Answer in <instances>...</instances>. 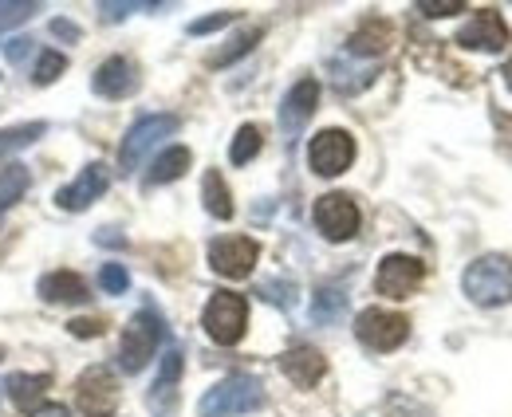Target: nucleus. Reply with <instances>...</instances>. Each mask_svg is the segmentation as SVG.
Instances as JSON below:
<instances>
[{"mask_svg":"<svg viewBox=\"0 0 512 417\" xmlns=\"http://www.w3.org/2000/svg\"><path fill=\"white\" fill-rule=\"evenodd\" d=\"M465 296L473 299L477 307H501L512 299V260L505 256H481L465 268L461 276Z\"/></svg>","mask_w":512,"mask_h":417,"instance_id":"obj_2","label":"nucleus"},{"mask_svg":"<svg viewBox=\"0 0 512 417\" xmlns=\"http://www.w3.org/2000/svg\"><path fill=\"white\" fill-rule=\"evenodd\" d=\"M355 162V138L347 130H320L308 146V166L320 178H335Z\"/></svg>","mask_w":512,"mask_h":417,"instance_id":"obj_8","label":"nucleus"},{"mask_svg":"<svg viewBox=\"0 0 512 417\" xmlns=\"http://www.w3.org/2000/svg\"><path fill=\"white\" fill-rule=\"evenodd\" d=\"M75 402L87 417H111L119 410V382L107 366H91L75 382Z\"/></svg>","mask_w":512,"mask_h":417,"instance_id":"obj_7","label":"nucleus"},{"mask_svg":"<svg viewBox=\"0 0 512 417\" xmlns=\"http://www.w3.org/2000/svg\"><path fill=\"white\" fill-rule=\"evenodd\" d=\"M40 12V4L36 0H20V4H0V32L4 28H16V24H24V20H32Z\"/></svg>","mask_w":512,"mask_h":417,"instance_id":"obj_29","label":"nucleus"},{"mask_svg":"<svg viewBox=\"0 0 512 417\" xmlns=\"http://www.w3.org/2000/svg\"><path fill=\"white\" fill-rule=\"evenodd\" d=\"M0 358H4V351H0Z\"/></svg>","mask_w":512,"mask_h":417,"instance_id":"obj_40","label":"nucleus"},{"mask_svg":"<svg viewBox=\"0 0 512 417\" xmlns=\"http://www.w3.org/2000/svg\"><path fill=\"white\" fill-rule=\"evenodd\" d=\"M36 417H71L64 406H48V410H36Z\"/></svg>","mask_w":512,"mask_h":417,"instance_id":"obj_38","label":"nucleus"},{"mask_svg":"<svg viewBox=\"0 0 512 417\" xmlns=\"http://www.w3.org/2000/svg\"><path fill=\"white\" fill-rule=\"evenodd\" d=\"M505 83H509V87H512V60L505 63Z\"/></svg>","mask_w":512,"mask_h":417,"instance_id":"obj_39","label":"nucleus"},{"mask_svg":"<svg viewBox=\"0 0 512 417\" xmlns=\"http://www.w3.org/2000/svg\"><path fill=\"white\" fill-rule=\"evenodd\" d=\"M260 36H264L260 28H249V32H241V36H233V40H229V48H221V52H213V56H209V67H229L233 60H241L245 52H253V44L260 40Z\"/></svg>","mask_w":512,"mask_h":417,"instance_id":"obj_25","label":"nucleus"},{"mask_svg":"<svg viewBox=\"0 0 512 417\" xmlns=\"http://www.w3.org/2000/svg\"><path fill=\"white\" fill-rule=\"evenodd\" d=\"M107 185H111L107 166H103V162H91L87 170H79V178L56 193V205H60L64 213H83L91 201H99V197L107 193Z\"/></svg>","mask_w":512,"mask_h":417,"instance_id":"obj_13","label":"nucleus"},{"mask_svg":"<svg viewBox=\"0 0 512 417\" xmlns=\"http://www.w3.org/2000/svg\"><path fill=\"white\" fill-rule=\"evenodd\" d=\"M99 284H103L107 296H123L130 288V272L123 264H103V268H99Z\"/></svg>","mask_w":512,"mask_h":417,"instance_id":"obj_28","label":"nucleus"},{"mask_svg":"<svg viewBox=\"0 0 512 417\" xmlns=\"http://www.w3.org/2000/svg\"><path fill=\"white\" fill-rule=\"evenodd\" d=\"M67 331H71L75 339H95V335H103V323H99V319H71Z\"/></svg>","mask_w":512,"mask_h":417,"instance_id":"obj_35","label":"nucleus"},{"mask_svg":"<svg viewBox=\"0 0 512 417\" xmlns=\"http://www.w3.org/2000/svg\"><path fill=\"white\" fill-rule=\"evenodd\" d=\"M316 225L331 244H343L359 233V205L347 193H327L316 201Z\"/></svg>","mask_w":512,"mask_h":417,"instance_id":"obj_9","label":"nucleus"},{"mask_svg":"<svg viewBox=\"0 0 512 417\" xmlns=\"http://www.w3.org/2000/svg\"><path fill=\"white\" fill-rule=\"evenodd\" d=\"M256 256H260V244L249 237H221L209 244V264L225 280H245L253 272Z\"/></svg>","mask_w":512,"mask_h":417,"instance_id":"obj_10","label":"nucleus"},{"mask_svg":"<svg viewBox=\"0 0 512 417\" xmlns=\"http://www.w3.org/2000/svg\"><path fill=\"white\" fill-rule=\"evenodd\" d=\"M28 185H32V174H28L20 162H12V166L0 170V217L28 193Z\"/></svg>","mask_w":512,"mask_h":417,"instance_id":"obj_22","label":"nucleus"},{"mask_svg":"<svg viewBox=\"0 0 512 417\" xmlns=\"http://www.w3.org/2000/svg\"><path fill=\"white\" fill-rule=\"evenodd\" d=\"M280 370L296 382V386H316L323 374H327V358L316 351V347H292V351H284L280 355Z\"/></svg>","mask_w":512,"mask_h":417,"instance_id":"obj_16","label":"nucleus"},{"mask_svg":"<svg viewBox=\"0 0 512 417\" xmlns=\"http://www.w3.org/2000/svg\"><path fill=\"white\" fill-rule=\"evenodd\" d=\"M260 296L264 299H272V303H280V307H292V303H296V288H292V284H288V280H284V284H280V280H268V284H260Z\"/></svg>","mask_w":512,"mask_h":417,"instance_id":"obj_31","label":"nucleus"},{"mask_svg":"<svg viewBox=\"0 0 512 417\" xmlns=\"http://www.w3.org/2000/svg\"><path fill=\"white\" fill-rule=\"evenodd\" d=\"M158 343H162V319H158L154 311H138V315L127 323V331H123V343H119V366H123L127 374H138V370L154 358Z\"/></svg>","mask_w":512,"mask_h":417,"instance_id":"obj_4","label":"nucleus"},{"mask_svg":"<svg viewBox=\"0 0 512 417\" xmlns=\"http://www.w3.org/2000/svg\"><path fill=\"white\" fill-rule=\"evenodd\" d=\"M28 52H32V40H28V36H20V40H12V44L4 48L8 63H24L28 60Z\"/></svg>","mask_w":512,"mask_h":417,"instance_id":"obj_36","label":"nucleus"},{"mask_svg":"<svg viewBox=\"0 0 512 417\" xmlns=\"http://www.w3.org/2000/svg\"><path fill=\"white\" fill-rule=\"evenodd\" d=\"M233 20H237V12H217V16H205V20H193L190 32L193 36H205V32H217V28L233 24Z\"/></svg>","mask_w":512,"mask_h":417,"instance_id":"obj_32","label":"nucleus"},{"mask_svg":"<svg viewBox=\"0 0 512 417\" xmlns=\"http://www.w3.org/2000/svg\"><path fill=\"white\" fill-rule=\"evenodd\" d=\"M48 386H52V374H12L8 378V398L16 402V410L36 414L48 398Z\"/></svg>","mask_w":512,"mask_h":417,"instance_id":"obj_17","label":"nucleus"},{"mask_svg":"<svg viewBox=\"0 0 512 417\" xmlns=\"http://www.w3.org/2000/svg\"><path fill=\"white\" fill-rule=\"evenodd\" d=\"M146 8H162V4H142V0H127V4H103V20H123L130 12H146Z\"/></svg>","mask_w":512,"mask_h":417,"instance_id":"obj_33","label":"nucleus"},{"mask_svg":"<svg viewBox=\"0 0 512 417\" xmlns=\"http://www.w3.org/2000/svg\"><path fill=\"white\" fill-rule=\"evenodd\" d=\"M52 32H56V36H64V40H79V28H75V24H67V20H52Z\"/></svg>","mask_w":512,"mask_h":417,"instance_id":"obj_37","label":"nucleus"},{"mask_svg":"<svg viewBox=\"0 0 512 417\" xmlns=\"http://www.w3.org/2000/svg\"><path fill=\"white\" fill-rule=\"evenodd\" d=\"M138 83H142V75H138V67H134L127 56L103 60L99 71H95V79H91L95 95H103V99H127V95L138 91Z\"/></svg>","mask_w":512,"mask_h":417,"instance_id":"obj_15","label":"nucleus"},{"mask_svg":"<svg viewBox=\"0 0 512 417\" xmlns=\"http://www.w3.org/2000/svg\"><path fill=\"white\" fill-rule=\"evenodd\" d=\"M40 299L44 303H83L87 296V284H83V276L79 272H67V268H60V272H48L44 280H40Z\"/></svg>","mask_w":512,"mask_h":417,"instance_id":"obj_18","label":"nucleus"},{"mask_svg":"<svg viewBox=\"0 0 512 417\" xmlns=\"http://www.w3.org/2000/svg\"><path fill=\"white\" fill-rule=\"evenodd\" d=\"M390 44H394V28H390V20L371 16V20H363V28L351 36L347 52H351V56H383Z\"/></svg>","mask_w":512,"mask_h":417,"instance_id":"obj_19","label":"nucleus"},{"mask_svg":"<svg viewBox=\"0 0 512 417\" xmlns=\"http://www.w3.org/2000/svg\"><path fill=\"white\" fill-rule=\"evenodd\" d=\"M316 103H320V83H316V79H300V83L284 95V103H280V130H284L288 138H296V134L312 122Z\"/></svg>","mask_w":512,"mask_h":417,"instance_id":"obj_14","label":"nucleus"},{"mask_svg":"<svg viewBox=\"0 0 512 417\" xmlns=\"http://www.w3.org/2000/svg\"><path fill=\"white\" fill-rule=\"evenodd\" d=\"M186 170H190V150H186V146H174V150H166V154L150 166L146 181H150V185H166V181L182 178Z\"/></svg>","mask_w":512,"mask_h":417,"instance_id":"obj_23","label":"nucleus"},{"mask_svg":"<svg viewBox=\"0 0 512 417\" xmlns=\"http://www.w3.org/2000/svg\"><path fill=\"white\" fill-rule=\"evenodd\" d=\"M426 280V264L414 256H386L375 272V288L386 299H406L418 292V284Z\"/></svg>","mask_w":512,"mask_h":417,"instance_id":"obj_11","label":"nucleus"},{"mask_svg":"<svg viewBox=\"0 0 512 417\" xmlns=\"http://www.w3.org/2000/svg\"><path fill=\"white\" fill-rule=\"evenodd\" d=\"M44 134H48V122H24V126L0 130V158H8V154H16V150L32 146V142L44 138Z\"/></svg>","mask_w":512,"mask_h":417,"instance_id":"obj_24","label":"nucleus"},{"mask_svg":"<svg viewBox=\"0 0 512 417\" xmlns=\"http://www.w3.org/2000/svg\"><path fill=\"white\" fill-rule=\"evenodd\" d=\"M201 201L205 209L217 217V221H229L233 217V197H229V185L217 170H205V181H201Z\"/></svg>","mask_w":512,"mask_h":417,"instance_id":"obj_21","label":"nucleus"},{"mask_svg":"<svg viewBox=\"0 0 512 417\" xmlns=\"http://www.w3.org/2000/svg\"><path fill=\"white\" fill-rule=\"evenodd\" d=\"M178 126H182L178 115H146V119L134 122V126L127 130V138H123V150H119V166H123V174H134V170L142 166V158H146L162 138H170Z\"/></svg>","mask_w":512,"mask_h":417,"instance_id":"obj_5","label":"nucleus"},{"mask_svg":"<svg viewBox=\"0 0 512 417\" xmlns=\"http://www.w3.org/2000/svg\"><path fill=\"white\" fill-rule=\"evenodd\" d=\"M461 8H465V0H422V4H418L422 16H453V12H461Z\"/></svg>","mask_w":512,"mask_h":417,"instance_id":"obj_34","label":"nucleus"},{"mask_svg":"<svg viewBox=\"0 0 512 417\" xmlns=\"http://www.w3.org/2000/svg\"><path fill=\"white\" fill-rule=\"evenodd\" d=\"M457 44H461V48H473V52H501V48L509 44V28H505V20H501L497 8H481V12H473V20L457 32Z\"/></svg>","mask_w":512,"mask_h":417,"instance_id":"obj_12","label":"nucleus"},{"mask_svg":"<svg viewBox=\"0 0 512 417\" xmlns=\"http://www.w3.org/2000/svg\"><path fill=\"white\" fill-rule=\"evenodd\" d=\"M201 327L213 343L221 347H233L245 339V327H249V303L237 292H217V296L205 303V315H201Z\"/></svg>","mask_w":512,"mask_h":417,"instance_id":"obj_3","label":"nucleus"},{"mask_svg":"<svg viewBox=\"0 0 512 417\" xmlns=\"http://www.w3.org/2000/svg\"><path fill=\"white\" fill-rule=\"evenodd\" d=\"M355 335H359L363 347H371V351L386 355V351H394V347L406 343V335H410V319L398 315V311L367 307V311L355 319Z\"/></svg>","mask_w":512,"mask_h":417,"instance_id":"obj_6","label":"nucleus"},{"mask_svg":"<svg viewBox=\"0 0 512 417\" xmlns=\"http://www.w3.org/2000/svg\"><path fill=\"white\" fill-rule=\"evenodd\" d=\"M256 154H260V130L256 126H241L237 138H233V146H229L233 166H249Z\"/></svg>","mask_w":512,"mask_h":417,"instance_id":"obj_27","label":"nucleus"},{"mask_svg":"<svg viewBox=\"0 0 512 417\" xmlns=\"http://www.w3.org/2000/svg\"><path fill=\"white\" fill-rule=\"evenodd\" d=\"M264 406V386L260 378L253 374H229L221 378L213 390L201 394L197 402V414L201 417H241V414H253Z\"/></svg>","mask_w":512,"mask_h":417,"instance_id":"obj_1","label":"nucleus"},{"mask_svg":"<svg viewBox=\"0 0 512 417\" xmlns=\"http://www.w3.org/2000/svg\"><path fill=\"white\" fill-rule=\"evenodd\" d=\"M343 307H347V296H343L339 288H320V292H316V303H312V319H316V323H335V319L343 315Z\"/></svg>","mask_w":512,"mask_h":417,"instance_id":"obj_26","label":"nucleus"},{"mask_svg":"<svg viewBox=\"0 0 512 417\" xmlns=\"http://www.w3.org/2000/svg\"><path fill=\"white\" fill-rule=\"evenodd\" d=\"M64 67H67V60L60 56V52H44L40 56V63H36V87H48V83H56L60 75H64Z\"/></svg>","mask_w":512,"mask_h":417,"instance_id":"obj_30","label":"nucleus"},{"mask_svg":"<svg viewBox=\"0 0 512 417\" xmlns=\"http://www.w3.org/2000/svg\"><path fill=\"white\" fill-rule=\"evenodd\" d=\"M178 378H182V351L170 347L166 358H162V374H158L154 386H150V402H154L158 410H166V406L174 402V386H178Z\"/></svg>","mask_w":512,"mask_h":417,"instance_id":"obj_20","label":"nucleus"}]
</instances>
